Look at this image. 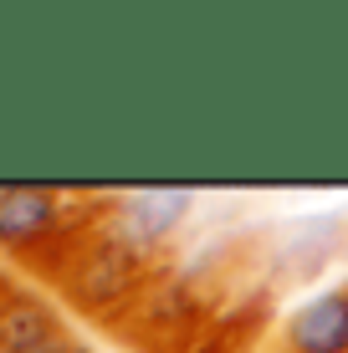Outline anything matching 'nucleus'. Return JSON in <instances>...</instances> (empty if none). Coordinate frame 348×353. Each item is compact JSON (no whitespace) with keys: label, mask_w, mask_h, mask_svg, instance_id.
<instances>
[{"label":"nucleus","mask_w":348,"mask_h":353,"mask_svg":"<svg viewBox=\"0 0 348 353\" xmlns=\"http://www.w3.org/2000/svg\"><path fill=\"white\" fill-rule=\"evenodd\" d=\"M113 200H67L46 185H0V251L36 272L46 287L62 276L77 241L108 215Z\"/></svg>","instance_id":"f257e3e1"},{"label":"nucleus","mask_w":348,"mask_h":353,"mask_svg":"<svg viewBox=\"0 0 348 353\" xmlns=\"http://www.w3.org/2000/svg\"><path fill=\"white\" fill-rule=\"evenodd\" d=\"M0 353H82L62 312L36 287L0 276Z\"/></svg>","instance_id":"f03ea898"},{"label":"nucleus","mask_w":348,"mask_h":353,"mask_svg":"<svg viewBox=\"0 0 348 353\" xmlns=\"http://www.w3.org/2000/svg\"><path fill=\"white\" fill-rule=\"evenodd\" d=\"M195 210V190H134V194H118L113 210H108V225L128 241L143 256H159L179 225L190 221Z\"/></svg>","instance_id":"7ed1b4c3"},{"label":"nucleus","mask_w":348,"mask_h":353,"mask_svg":"<svg viewBox=\"0 0 348 353\" xmlns=\"http://www.w3.org/2000/svg\"><path fill=\"white\" fill-rule=\"evenodd\" d=\"M261 353H348V282L307 297Z\"/></svg>","instance_id":"20e7f679"}]
</instances>
